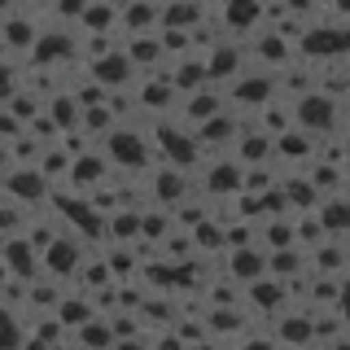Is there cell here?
<instances>
[{"label":"cell","instance_id":"cell-1","mask_svg":"<svg viewBox=\"0 0 350 350\" xmlns=\"http://www.w3.org/2000/svg\"><path fill=\"white\" fill-rule=\"evenodd\" d=\"M101 149L109 153L114 171H140L153 158V140L145 127H131V123H114L101 136Z\"/></svg>","mask_w":350,"mask_h":350},{"label":"cell","instance_id":"cell-2","mask_svg":"<svg viewBox=\"0 0 350 350\" xmlns=\"http://www.w3.org/2000/svg\"><path fill=\"white\" fill-rule=\"evenodd\" d=\"M337 118H342V101L333 92H324V88H311V92H302L293 101V123L306 127L311 136H328L337 127Z\"/></svg>","mask_w":350,"mask_h":350},{"label":"cell","instance_id":"cell-3","mask_svg":"<svg viewBox=\"0 0 350 350\" xmlns=\"http://www.w3.org/2000/svg\"><path fill=\"white\" fill-rule=\"evenodd\" d=\"M0 193L22 202V206H49L53 184L40 167H18V162H9V167L0 171Z\"/></svg>","mask_w":350,"mask_h":350},{"label":"cell","instance_id":"cell-4","mask_svg":"<svg viewBox=\"0 0 350 350\" xmlns=\"http://www.w3.org/2000/svg\"><path fill=\"white\" fill-rule=\"evenodd\" d=\"M224 96H228V109H258L276 96V75H271L267 66H262V70H241L237 79L224 88Z\"/></svg>","mask_w":350,"mask_h":350},{"label":"cell","instance_id":"cell-5","mask_svg":"<svg viewBox=\"0 0 350 350\" xmlns=\"http://www.w3.org/2000/svg\"><path fill=\"white\" fill-rule=\"evenodd\" d=\"M88 237H79V232H62L53 237V245L40 254V262H44V271L49 276H57V280H75V271L83 267V258H88Z\"/></svg>","mask_w":350,"mask_h":350},{"label":"cell","instance_id":"cell-6","mask_svg":"<svg viewBox=\"0 0 350 350\" xmlns=\"http://www.w3.org/2000/svg\"><path fill=\"white\" fill-rule=\"evenodd\" d=\"M245 70V40H215L206 53V79L215 88H228Z\"/></svg>","mask_w":350,"mask_h":350},{"label":"cell","instance_id":"cell-7","mask_svg":"<svg viewBox=\"0 0 350 350\" xmlns=\"http://www.w3.org/2000/svg\"><path fill=\"white\" fill-rule=\"evenodd\" d=\"M88 75H92L105 92H118V88H131V83H136V62L127 57L123 44H114V49L101 53L96 62H88Z\"/></svg>","mask_w":350,"mask_h":350},{"label":"cell","instance_id":"cell-8","mask_svg":"<svg viewBox=\"0 0 350 350\" xmlns=\"http://www.w3.org/2000/svg\"><path fill=\"white\" fill-rule=\"evenodd\" d=\"M241 175H245V162L237 153H211V162L202 171V189L211 197H232L241 193Z\"/></svg>","mask_w":350,"mask_h":350},{"label":"cell","instance_id":"cell-9","mask_svg":"<svg viewBox=\"0 0 350 350\" xmlns=\"http://www.w3.org/2000/svg\"><path fill=\"white\" fill-rule=\"evenodd\" d=\"M114 175V162H109V153L101 149V145H92V149H83L79 158L70 162V175H66V184L70 189H79V193H88V189H96L101 180H109Z\"/></svg>","mask_w":350,"mask_h":350},{"label":"cell","instance_id":"cell-10","mask_svg":"<svg viewBox=\"0 0 350 350\" xmlns=\"http://www.w3.org/2000/svg\"><path fill=\"white\" fill-rule=\"evenodd\" d=\"M237 131H241V118L224 105L219 114L206 118V123H197V127H193V136H197V145H202V153H206V149L219 153V149H228V145L237 140Z\"/></svg>","mask_w":350,"mask_h":350},{"label":"cell","instance_id":"cell-11","mask_svg":"<svg viewBox=\"0 0 350 350\" xmlns=\"http://www.w3.org/2000/svg\"><path fill=\"white\" fill-rule=\"evenodd\" d=\"M145 184H149V202H158V206H175L180 197H189V171L171 167V162H162Z\"/></svg>","mask_w":350,"mask_h":350},{"label":"cell","instance_id":"cell-12","mask_svg":"<svg viewBox=\"0 0 350 350\" xmlns=\"http://www.w3.org/2000/svg\"><path fill=\"white\" fill-rule=\"evenodd\" d=\"M180 118L189 127H197V123H206L211 114H219V109L228 105V96H224V88H215V83H206V88H193V92H184L180 96Z\"/></svg>","mask_w":350,"mask_h":350},{"label":"cell","instance_id":"cell-13","mask_svg":"<svg viewBox=\"0 0 350 350\" xmlns=\"http://www.w3.org/2000/svg\"><path fill=\"white\" fill-rule=\"evenodd\" d=\"M271 337L289 346H306L315 342V315L311 311H276L271 315Z\"/></svg>","mask_w":350,"mask_h":350},{"label":"cell","instance_id":"cell-14","mask_svg":"<svg viewBox=\"0 0 350 350\" xmlns=\"http://www.w3.org/2000/svg\"><path fill=\"white\" fill-rule=\"evenodd\" d=\"M228 276L241 280V284H250V280H258V276H267V250L258 245H237V250H228Z\"/></svg>","mask_w":350,"mask_h":350},{"label":"cell","instance_id":"cell-15","mask_svg":"<svg viewBox=\"0 0 350 350\" xmlns=\"http://www.w3.org/2000/svg\"><path fill=\"white\" fill-rule=\"evenodd\" d=\"M0 36H5L9 53H31L36 40H40V27H36V18H31L27 9H14V14L0 18Z\"/></svg>","mask_w":350,"mask_h":350},{"label":"cell","instance_id":"cell-16","mask_svg":"<svg viewBox=\"0 0 350 350\" xmlns=\"http://www.w3.org/2000/svg\"><path fill=\"white\" fill-rule=\"evenodd\" d=\"M232 153H237L241 162H245V167L271 162V158H276V136H271V131H262V127H254V131H237Z\"/></svg>","mask_w":350,"mask_h":350},{"label":"cell","instance_id":"cell-17","mask_svg":"<svg viewBox=\"0 0 350 350\" xmlns=\"http://www.w3.org/2000/svg\"><path fill=\"white\" fill-rule=\"evenodd\" d=\"M167 75H171V83L180 88V96L193 92V88H206V83H211V79H206V53H202V57H189V53H184V62L175 66V70H167Z\"/></svg>","mask_w":350,"mask_h":350},{"label":"cell","instance_id":"cell-18","mask_svg":"<svg viewBox=\"0 0 350 350\" xmlns=\"http://www.w3.org/2000/svg\"><path fill=\"white\" fill-rule=\"evenodd\" d=\"M118 123V114H114V105H105V101H96V105H83V131H88V136H92L96 140V145H101V136H105V131L109 127H114Z\"/></svg>","mask_w":350,"mask_h":350},{"label":"cell","instance_id":"cell-19","mask_svg":"<svg viewBox=\"0 0 350 350\" xmlns=\"http://www.w3.org/2000/svg\"><path fill=\"white\" fill-rule=\"evenodd\" d=\"M171 215H175V228H184V232H193V228L202 224V219L211 215V211H206V202H202V197H193V202H184V197H180V202L171 206Z\"/></svg>","mask_w":350,"mask_h":350},{"label":"cell","instance_id":"cell-20","mask_svg":"<svg viewBox=\"0 0 350 350\" xmlns=\"http://www.w3.org/2000/svg\"><path fill=\"white\" fill-rule=\"evenodd\" d=\"M18 88H22V70H18V66H9V62H0V105H5Z\"/></svg>","mask_w":350,"mask_h":350},{"label":"cell","instance_id":"cell-21","mask_svg":"<svg viewBox=\"0 0 350 350\" xmlns=\"http://www.w3.org/2000/svg\"><path fill=\"white\" fill-rule=\"evenodd\" d=\"M53 9H57V18H75V22H79L83 9H88V0H57Z\"/></svg>","mask_w":350,"mask_h":350},{"label":"cell","instance_id":"cell-22","mask_svg":"<svg viewBox=\"0 0 350 350\" xmlns=\"http://www.w3.org/2000/svg\"><path fill=\"white\" fill-rule=\"evenodd\" d=\"M337 311H342V320H350V267L342 271V293H337Z\"/></svg>","mask_w":350,"mask_h":350},{"label":"cell","instance_id":"cell-23","mask_svg":"<svg viewBox=\"0 0 350 350\" xmlns=\"http://www.w3.org/2000/svg\"><path fill=\"white\" fill-rule=\"evenodd\" d=\"M14 9H18V0H0V18H5V14H14Z\"/></svg>","mask_w":350,"mask_h":350},{"label":"cell","instance_id":"cell-24","mask_svg":"<svg viewBox=\"0 0 350 350\" xmlns=\"http://www.w3.org/2000/svg\"><path fill=\"white\" fill-rule=\"evenodd\" d=\"M9 57V44H5V36H0V62H5Z\"/></svg>","mask_w":350,"mask_h":350},{"label":"cell","instance_id":"cell-25","mask_svg":"<svg viewBox=\"0 0 350 350\" xmlns=\"http://www.w3.org/2000/svg\"><path fill=\"white\" fill-rule=\"evenodd\" d=\"M342 145H346V153H350V127H346V131H342Z\"/></svg>","mask_w":350,"mask_h":350},{"label":"cell","instance_id":"cell-26","mask_svg":"<svg viewBox=\"0 0 350 350\" xmlns=\"http://www.w3.org/2000/svg\"><path fill=\"white\" fill-rule=\"evenodd\" d=\"M118 5H123V0H118Z\"/></svg>","mask_w":350,"mask_h":350}]
</instances>
